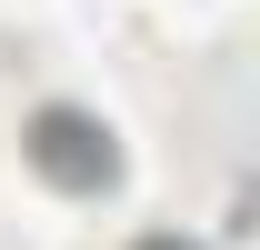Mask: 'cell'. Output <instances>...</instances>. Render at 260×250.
<instances>
[{
	"instance_id": "1",
	"label": "cell",
	"mask_w": 260,
	"mask_h": 250,
	"mask_svg": "<svg viewBox=\"0 0 260 250\" xmlns=\"http://www.w3.org/2000/svg\"><path fill=\"white\" fill-rule=\"evenodd\" d=\"M20 150H30V170H40L50 190H110V180H120V150H110V130H100L90 110H70V100L30 110Z\"/></svg>"
},
{
	"instance_id": "2",
	"label": "cell",
	"mask_w": 260,
	"mask_h": 250,
	"mask_svg": "<svg viewBox=\"0 0 260 250\" xmlns=\"http://www.w3.org/2000/svg\"><path fill=\"white\" fill-rule=\"evenodd\" d=\"M130 250H200V240H180V230H150V240H130Z\"/></svg>"
}]
</instances>
